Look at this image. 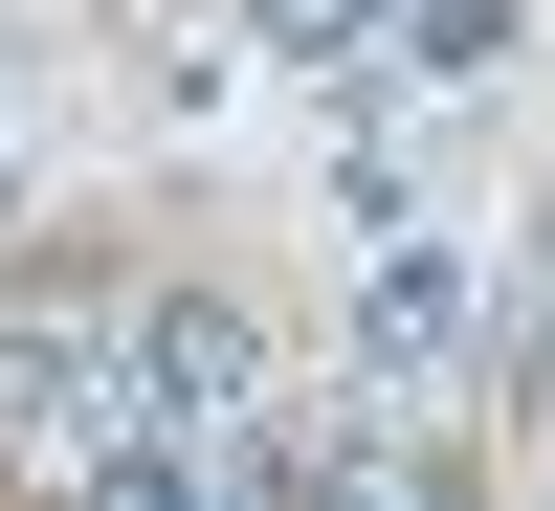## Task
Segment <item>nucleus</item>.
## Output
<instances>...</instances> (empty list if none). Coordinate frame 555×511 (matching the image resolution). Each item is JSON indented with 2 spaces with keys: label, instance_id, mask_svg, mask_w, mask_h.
Returning a JSON list of instances; mask_svg holds the SVG:
<instances>
[{
  "label": "nucleus",
  "instance_id": "obj_1",
  "mask_svg": "<svg viewBox=\"0 0 555 511\" xmlns=\"http://www.w3.org/2000/svg\"><path fill=\"white\" fill-rule=\"evenodd\" d=\"M356 356H378V379H444V356H467V267H444V245H378V290H356Z\"/></svg>",
  "mask_w": 555,
  "mask_h": 511
},
{
  "label": "nucleus",
  "instance_id": "obj_2",
  "mask_svg": "<svg viewBox=\"0 0 555 511\" xmlns=\"http://www.w3.org/2000/svg\"><path fill=\"white\" fill-rule=\"evenodd\" d=\"M245 44H289V67H356V44H378V0H245Z\"/></svg>",
  "mask_w": 555,
  "mask_h": 511
}]
</instances>
